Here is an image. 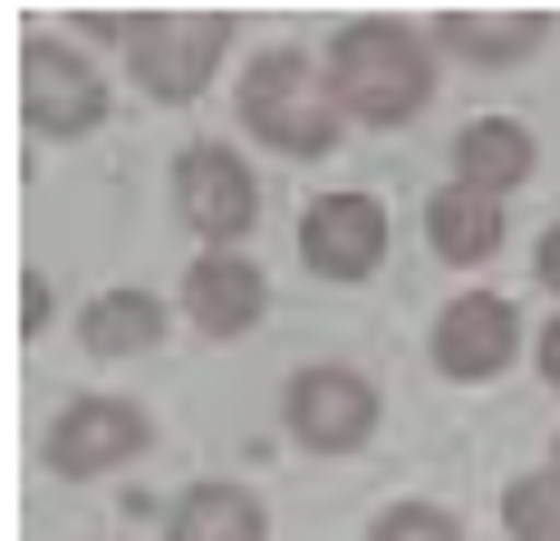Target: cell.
I'll return each instance as SVG.
<instances>
[{
  "instance_id": "ac0fdd59",
  "label": "cell",
  "mask_w": 560,
  "mask_h": 541,
  "mask_svg": "<svg viewBox=\"0 0 560 541\" xmlns=\"http://www.w3.org/2000/svg\"><path fill=\"white\" fill-rule=\"evenodd\" d=\"M541 378L560 387V320H551V338H541Z\"/></svg>"
},
{
  "instance_id": "6da1fadb",
  "label": "cell",
  "mask_w": 560,
  "mask_h": 541,
  "mask_svg": "<svg viewBox=\"0 0 560 541\" xmlns=\"http://www.w3.org/2000/svg\"><path fill=\"white\" fill-rule=\"evenodd\" d=\"M329 88H338V107L358 116V126H406V116L435 97V68H425V39L416 30L358 20V30H338V49H329Z\"/></svg>"
},
{
  "instance_id": "277c9868",
  "label": "cell",
  "mask_w": 560,
  "mask_h": 541,
  "mask_svg": "<svg viewBox=\"0 0 560 541\" xmlns=\"http://www.w3.org/2000/svg\"><path fill=\"white\" fill-rule=\"evenodd\" d=\"M136 454H145V416H136L126 396H78L49 426V474H68V484L116 474V464H136Z\"/></svg>"
},
{
  "instance_id": "7a4b0ae2",
  "label": "cell",
  "mask_w": 560,
  "mask_h": 541,
  "mask_svg": "<svg viewBox=\"0 0 560 541\" xmlns=\"http://www.w3.org/2000/svg\"><path fill=\"white\" fill-rule=\"evenodd\" d=\"M338 88H329V68H310V58H252V78H242V126L252 136H271L280 156H329L338 146Z\"/></svg>"
},
{
  "instance_id": "ba28073f",
  "label": "cell",
  "mask_w": 560,
  "mask_h": 541,
  "mask_svg": "<svg viewBox=\"0 0 560 541\" xmlns=\"http://www.w3.org/2000/svg\"><path fill=\"white\" fill-rule=\"evenodd\" d=\"M20 97H30V126H39V136H88V126L107 116V88L58 49V39L30 49V88H20Z\"/></svg>"
},
{
  "instance_id": "7c38bea8",
  "label": "cell",
  "mask_w": 560,
  "mask_h": 541,
  "mask_svg": "<svg viewBox=\"0 0 560 541\" xmlns=\"http://www.w3.org/2000/svg\"><path fill=\"white\" fill-rule=\"evenodd\" d=\"M165 541H271V522H261V503H252L242 484H194L184 503H174Z\"/></svg>"
},
{
  "instance_id": "9c48e42d",
  "label": "cell",
  "mask_w": 560,
  "mask_h": 541,
  "mask_svg": "<svg viewBox=\"0 0 560 541\" xmlns=\"http://www.w3.org/2000/svg\"><path fill=\"white\" fill-rule=\"evenodd\" d=\"M503 358H512V310L493 290L454 300L445 320H435V368H445V378H493Z\"/></svg>"
},
{
  "instance_id": "e0dca14e",
  "label": "cell",
  "mask_w": 560,
  "mask_h": 541,
  "mask_svg": "<svg viewBox=\"0 0 560 541\" xmlns=\"http://www.w3.org/2000/svg\"><path fill=\"white\" fill-rule=\"evenodd\" d=\"M368 541H464V532H454V513H435V503H396V513H377Z\"/></svg>"
},
{
  "instance_id": "8fae6325",
  "label": "cell",
  "mask_w": 560,
  "mask_h": 541,
  "mask_svg": "<svg viewBox=\"0 0 560 541\" xmlns=\"http://www.w3.org/2000/svg\"><path fill=\"white\" fill-rule=\"evenodd\" d=\"M454 174H464L474 194H512V184L532 174V126H512V116H474V126L454 136Z\"/></svg>"
},
{
  "instance_id": "52a82bcc",
  "label": "cell",
  "mask_w": 560,
  "mask_h": 541,
  "mask_svg": "<svg viewBox=\"0 0 560 541\" xmlns=\"http://www.w3.org/2000/svg\"><path fill=\"white\" fill-rule=\"evenodd\" d=\"M300 252H310L319 280H368V270L387 262V214L368 194H329V204H310V222H300Z\"/></svg>"
},
{
  "instance_id": "30bf717a",
  "label": "cell",
  "mask_w": 560,
  "mask_h": 541,
  "mask_svg": "<svg viewBox=\"0 0 560 541\" xmlns=\"http://www.w3.org/2000/svg\"><path fill=\"white\" fill-rule=\"evenodd\" d=\"M261 270L242 262V252H203L194 262V280H184V310H194V329H213V338H242V329L261 320Z\"/></svg>"
},
{
  "instance_id": "8992f818",
  "label": "cell",
  "mask_w": 560,
  "mask_h": 541,
  "mask_svg": "<svg viewBox=\"0 0 560 541\" xmlns=\"http://www.w3.org/2000/svg\"><path fill=\"white\" fill-rule=\"evenodd\" d=\"M174 194H184V222H194L213 252H232V242L252 232V214H261V194H252L242 156H223V146H194L184 174H174Z\"/></svg>"
},
{
  "instance_id": "5bb4252c",
  "label": "cell",
  "mask_w": 560,
  "mask_h": 541,
  "mask_svg": "<svg viewBox=\"0 0 560 541\" xmlns=\"http://www.w3.org/2000/svg\"><path fill=\"white\" fill-rule=\"evenodd\" d=\"M165 338V300H145V290H107L97 310H88V348L97 358H136V348H155Z\"/></svg>"
},
{
  "instance_id": "5b68a950",
  "label": "cell",
  "mask_w": 560,
  "mask_h": 541,
  "mask_svg": "<svg viewBox=\"0 0 560 541\" xmlns=\"http://www.w3.org/2000/svg\"><path fill=\"white\" fill-rule=\"evenodd\" d=\"M368 426H377V387L358 378V368H300L290 378V435L300 445L348 454V445H368Z\"/></svg>"
},
{
  "instance_id": "2e32d148",
  "label": "cell",
  "mask_w": 560,
  "mask_h": 541,
  "mask_svg": "<svg viewBox=\"0 0 560 541\" xmlns=\"http://www.w3.org/2000/svg\"><path fill=\"white\" fill-rule=\"evenodd\" d=\"M503 532L512 541H560V474H522L503 493Z\"/></svg>"
},
{
  "instance_id": "3957f363",
  "label": "cell",
  "mask_w": 560,
  "mask_h": 541,
  "mask_svg": "<svg viewBox=\"0 0 560 541\" xmlns=\"http://www.w3.org/2000/svg\"><path fill=\"white\" fill-rule=\"evenodd\" d=\"M223 39H232V20H213V10H194V20H126V49H136L145 97H194L213 78Z\"/></svg>"
},
{
  "instance_id": "9a60e30c",
  "label": "cell",
  "mask_w": 560,
  "mask_h": 541,
  "mask_svg": "<svg viewBox=\"0 0 560 541\" xmlns=\"http://www.w3.org/2000/svg\"><path fill=\"white\" fill-rule=\"evenodd\" d=\"M435 39H445L454 58H532L541 39H551V20H483V10H454V20H435Z\"/></svg>"
},
{
  "instance_id": "ffe728a7",
  "label": "cell",
  "mask_w": 560,
  "mask_h": 541,
  "mask_svg": "<svg viewBox=\"0 0 560 541\" xmlns=\"http://www.w3.org/2000/svg\"><path fill=\"white\" fill-rule=\"evenodd\" d=\"M551 474H560V445H551Z\"/></svg>"
},
{
  "instance_id": "d6986e66",
  "label": "cell",
  "mask_w": 560,
  "mask_h": 541,
  "mask_svg": "<svg viewBox=\"0 0 560 541\" xmlns=\"http://www.w3.org/2000/svg\"><path fill=\"white\" fill-rule=\"evenodd\" d=\"M541 280L560 290V222H551V242H541Z\"/></svg>"
},
{
  "instance_id": "4fadbf2b",
  "label": "cell",
  "mask_w": 560,
  "mask_h": 541,
  "mask_svg": "<svg viewBox=\"0 0 560 541\" xmlns=\"http://www.w3.org/2000/svg\"><path fill=\"white\" fill-rule=\"evenodd\" d=\"M425 232H435V252L445 262H483V252H503V204L493 194H474V184H454L425 204Z\"/></svg>"
}]
</instances>
